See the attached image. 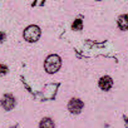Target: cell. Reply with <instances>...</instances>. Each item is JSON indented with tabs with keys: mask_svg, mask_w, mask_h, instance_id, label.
Masks as SVG:
<instances>
[{
	"mask_svg": "<svg viewBox=\"0 0 128 128\" xmlns=\"http://www.w3.org/2000/svg\"><path fill=\"white\" fill-rule=\"evenodd\" d=\"M60 66H62V60H60V58H59L58 55H55V54L49 55V56L46 58L45 63H44L45 70H46L48 73H50V74L58 72L59 68H60Z\"/></svg>",
	"mask_w": 128,
	"mask_h": 128,
	"instance_id": "obj_1",
	"label": "cell"
},
{
	"mask_svg": "<svg viewBox=\"0 0 128 128\" xmlns=\"http://www.w3.org/2000/svg\"><path fill=\"white\" fill-rule=\"evenodd\" d=\"M40 28L39 26H36V25H29L25 30H24V33H23V35H24V39L26 40V42H29V43H34V42H36L39 38H40Z\"/></svg>",
	"mask_w": 128,
	"mask_h": 128,
	"instance_id": "obj_2",
	"label": "cell"
},
{
	"mask_svg": "<svg viewBox=\"0 0 128 128\" xmlns=\"http://www.w3.org/2000/svg\"><path fill=\"white\" fill-rule=\"evenodd\" d=\"M83 108H84V103H83V100L79 99V98H72V99L69 100V103H68V109H69V112L73 113V114L80 113Z\"/></svg>",
	"mask_w": 128,
	"mask_h": 128,
	"instance_id": "obj_3",
	"label": "cell"
},
{
	"mask_svg": "<svg viewBox=\"0 0 128 128\" xmlns=\"http://www.w3.org/2000/svg\"><path fill=\"white\" fill-rule=\"evenodd\" d=\"M0 104L5 110H12L15 107V98L12 94H4L0 100Z\"/></svg>",
	"mask_w": 128,
	"mask_h": 128,
	"instance_id": "obj_4",
	"label": "cell"
},
{
	"mask_svg": "<svg viewBox=\"0 0 128 128\" xmlns=\"http://www.w3.org/2000/svg\"><path fill=\"white\" fill-rule=\"evenodd\" d=\"M112 86H113V79L110 77L106 76V77H102L99 79V88L102 90H109L112 88Z\"/></svg>",
	"mask_w": 128,
	"mask_h": 128,
	"instance_id": "obj_5",
	"label": "cell"
},
{
	"mask_svg": "<svg viewBox=\"0 0 128 128\" xmlns=\"http://www.w3.org/2000/svg\"><path fill=\"white\" fill-rule=\"evenodd\" d=\"M39 128H55V124H54V120L49 117H45L40 120L39 123Z\"/></svg>",
	"mask_w": 128,
	"mask_h": 128,
	"instance_id": "obj_6",
	"label": "cell"
},
{
	"mask_svg": "<svg viewBox=\"0 0 128 128\" xmlns=\"http://www.w3.org/2000/svg\"><path fill=\"white\" fill-rule=\"evenodd\" d=\"M118 26L120 30H128V15H120L118 18Z\"/></svg>",
	"mask_w": 128,
	"mask_h": 128,
	"instance_id": "obj_7",
	"label": "cell"
},
{
	"mask_svg": "<svg viewBox=\"0 0 128 128\" xmlns=\"http://www.w3.org/2000/svg\"><path fill=\"white\" fill-rule=\"evenodd\" d=\"M72 28H73V30H82V28H83V23H82V20H80V19L74 20Z\"/></svg>",
	"mask_w": 128,
	"mask_h": 128,
	"instance_id": "obj_8",
	"label": "cell"
},
{
	"mask_svg": "<svg viewBox=\"0 0 128 128\" xmlns=\"http://www.w3.org/2000/svg\"><path fill=\"white\" fill-rule=\"evenodd\" d=\"M8 73V67L4 64H0V76H4Z\"/></svg>",
	"mask_w": 128,
	"mask_h": 128,
	"instance_id": "obj_9",
	"label": "cell"
},
{
	"mask_svg": "<svg viewBox=\"0 0 128 128\" xmlns=\"http://www.w3.org/2000/svg\"><path fill=\"white\" fill-rule=\"evenodd\" d=\"M4 39H5V33L0 32V43H2V42H4Z\"/></svg>",
	"mask_w": 128,
	"mask_h": 128,
	"instance_id": "obj_10",
	"label": "cell"
}]
</instances>
